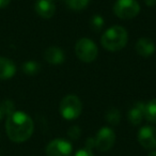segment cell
<instances>
[{
    "label": "cell",
    "mask_w": 156,
    "mask_h": 156,
    "mask_svg": "<svg viewBox=\"0 0 156 156\" xmlns=\"http://www.w3.org/2000/svg\"><path fill=\"white\" fill-rule=\"evenodd\" d=\"M33 121L27 113L14 111L5 122L7 135L13 142H24L33 133Z\"/></svg>",
    "instance_id": "cell-1"
},
{
    "label": "cell",
    "mask_w": 156,
    "mask_h": 156,
    "mask_svg": "<svg viewBox=\"0 0 156 156\" xmlns=\"http://www.w3.org/2000/svg\"><path fill=\"white\" fill-rule=\"evenodd\" d=\"M128 35L125 28L121 26H113L103 34L101 42L105 49L109 51H119L125 47Z\"/></svg>",
    "instance_id": "cell-2"
},
{
    "label": "cell",
    "mask_w": 156,
    "mask_h": 156,
    "mask_svg": "<svg viewBox=\"0 0 156 156\" xmlns=\"http://www.w3.org/2000/svg\"><path fill=\"white\" fill-rule=\"evenodd\" d=\"M83 110V105L80 100L76 95L69 94L66 95L60 103V113L65 120L77 119Z\"/></svg>",
    "instance_id": "cell-3"
},
{
    "label": "cell",
    "mask_w": 156,
    "mask_h": 156,
    "mask_svg": "<svg viewBox=\"0 0 156 156\" xmlns=\"http://www.w3.org/2000/svg\"><path fill=\"white\" fill-rule=\"evenodd\" d=\"M75 52L81 61L89 63L96 59L98 55V49L92 40L83 37L77 41L75 45Z\"/></svg>",
    "instance_id": "cell-4"
},
{
    "label": "cell",
    "mask_w": 156,
    "mask_h": 156,
    "mask_svg": "<svg viewBox=\"0 0 156 156\" xmlns=\"http://www.w3.org/2000/svg\"><path fill=\"white\" fill-rule=\"evenodd\" d=\"M113 12L121 20H130L139 14L140 5L136 0H117L113 5Z\"/></svg>",
    "instance_id": "cell-5"
},
{
    "label": "cell",
    "mask_w": 156,
    "mask_h": 156,
    "mask_svg": "<svg viewBox=\"0 0 156 156\" xmlns=\"http://www.w3.org/2000/svg\"><path fill=\"white\" fill-rule=\"evenodd\" d=\"M95 147L101 152L109 151L115 142V134L110 127H102L94 139Z\"/></svg>",
    "instance_id": "cell-6"
},
{
    "label": "cell",
    "mask_w": 156,
    "mask_h": 156,
    "mask_svg": "<svg viewBox=\"0 0 156 156\" xmlns=\"http://www.w3.org/2000/svg\"><path fill=\"white\" fill-rule=\"evenodd\" d=\"M73 147L64 139H55L47 144L45 153L47 156H71Z\"/></svg>",
    "instance_id": "cell-7"
},
{
    "label": "cell",
    "mask_w": 156,
    "mask_h": 156,
    "mask_svg": "<svg viewBox=\"0 0 156 156\" xmlns=\"http://www.w3.org/2000/svg\"><path fill=\"white\" fill-rule=\"evenodd\" d=\"M138 141L141 147L147 150H154L156 147V127L143 126L138 132Z\"/></svg>",
    "instance_id": "cell-8"
},
{
    "label": "cell",
    "mask_w": 156,
    "mask_h": 156,
    "mask_svg": "<svg viewBox=\"0 0 156 156\" xmlns=\"http://www.w3.org/2000/svg\"><path fill=\"white\" fill-rule=\"evenodd\" d=\"M34 9L42 18H51L56 12V5L52 0H37Z\"/></svg>",
    "instance_id": "cell-9"
},
{
    "label": "cell",
    "mask_w": 156,
    "mask_h": 156,
    "mask_svg": "<svg viewBox=\"0 0 156 156\" xmlns=\"http://www.w3.org/2000/svg\"><path fill=\"white\" fill-rule=\"evenodd\" d=\"M145 112V104L142 102H137L132 106L127 113L128 121L133 125H139L144 118Z\"/></svg>",
    "instance_id": "cell-10"
},
{
    "label": "cell",
    "mask_w": 156,
    "mask_h": 156,
    "mask_svg": "<svg viewBox=\"0 0 156 156\" xmlns=\"http://www.w3.org/2000/svg\"><path fill=\"white\" fill-rule=\"evenodd\" d=\"M136 51L141 57L147 58V57L152 56L155 51V44L151 39L141 37L136 43Z\"/></svg>",
    "instance_id": "cell-11"
},
{
    "label": "cell",
    "mask_w": 156,
    "mask_h": 156,
    "mask_svg": "<svg viewBox=\"0 0 156 156\" xmlns=\"http://www.w3.org/2000/svg\"><path fill=\"white\" fill-rule=\"evenodd\" d=\"M16 73V66L10 59L0 57V79L5 80L12 78Z\"/></svg>",
    "instance_id": "cell-12"
},
{
    "label": "cell",
    "mask_w": 156,
    "mask_h": 156,
    "mask_svg": "<svg viewBox=\"0 0 156 156\" xmlns=\"http://www.w3.org/2000/svg\"><path fill=\"white\" fill-rule=\"evenodd\" d=\"M44 58L50 64H61L64 62V52L59 47H49L45 50Z\"/></svg>",
    "instance_id": "cell-13"
},
{
    "label": "cell",
    "mask_w": 156,
    "mask_h": 156,
    "mask_svg": "<svg viewBox=\"0 0 156 156\" xmlns=\"http://www.w3.org/2000/svg\"><path fill=\"white\" fill-rule=\"evenodd\" d=\"M144 118L151 123H156V98L145 104Z\"/></svg>",
    "instance_id": "cell-14"
},
{
    "label": "cell",
    "mask_w": 156,
    "mask_h": 156,
    "mask_svg": "<svg viewBox=\"0 0 156 156\" xmlns=\"http://www.w3.org/2000/svg\"><path fill=\"white\" fill-rule=\"evenodd\" d=\"M105 118H106V121L109 124H111V125H118L120 122L121 115H120V111L117 108H109L106 111Z\"/></svg>",
    "instance_id": "cell-15"
},
{
    "label": "cell",
    "mask_w": 156,
    "mask_h": 156,
    "mask_svg": "<svg viewBox=\"0 0 156 156\" xmlns=\"http://www.w3.org/2000/svg\"><path fill=\"white\" fill-rule=\"evenodd\" d=\"M41 69V65L39 63L34 62V61H28V62L23 64V71L25 74L29 76H33L37 74Z\"/></svg>",
    "instance_id": "cell-16"
},
{
    "label": "cell",
    "mask_w": 156,
    "mask_h": 156,
    "mask_svg": "<svg viewBox=\"0 0 156 156\" xmlns=\"http://www.w3.org/2000/svg\"><path fill=\"white\" fill-rule=\"evenodd\" d=\"M64 1L67 7L74 11L83 10L90 2V0H64Z\"/></svg>",
    "instance_id": "cell-17"
},
{
    "label": "cell",
    "mask_w": 156,
    "mask_h": 156,
    "mask_svg": "<svg viewBox=\"0 0 156 156\" xmlns=\"http://www.w3.org/2000/svg\"><path fill=\"white\" fill-rule=\"evenodd\" d=\"M104 26V18L101 15H93L90 20V27L93 31L98 32Z\"/></svg>",
    "instance_id": "cell-18"
},
{
    "label": "cell",
    "mask_w": 156,
    "mask_h": 156,
    "mask_svg": "<svg viewBox=\"0 0 156 156\" xmlns=\"http://www.w3.org/2000/svg\"><path fill=\"white\" fill-rule=\"evenodd\" d=\"M0 109L2 111L3 115H11L12 113L15 111V107H14V104L12 101H9V100H5L3 101L1 104H0Z\"/></svg>",
    "instance_id": "cell-19"
},
{
    "label": "cell",
    "mask_w": 156,
    "mask_h": 156,
    "mask_svg": "<svg viewBox=\"0 0 156 156\" xmlns=\"http://www.w3.org/2000/svg\"><path fill=\"white\" fill-rule=\"evenodd\" d=\"M80 135V129L77 127V126H73V127L69 128V136L73 139H77Z\"/></svg>",
    "instance_id": "cell-20"
},
{
    "label": "cell",
    "mask_w": 156,
    "mask_h": 156,
    "mask_svg": "<svg viewBox=\"0 0 156 156\" xmlns=\"http://www.w3.org/2000/svg\"><path fill=\"white\" fill-rule=\"evenodd\" d=\"M75 156H94L92 153L91 149H88V147H83V149L77 151V153L75 154Z\"/></svg>",
    "instance_id": "cell-21"
},
{
    "label": "cell",
    "mask_w": 156,
    "mask_h": 156,
    "mask_svg": "<svg viewBox=\"0 0 156 156\" xmlns=\"http://www.w3.org/2000/svg\"><path fill=\"white\" fill-rule=\"evenodd\" d=\"M10 2H11V0H0V9L7 8Z\"/></svg>",
    "instance_id": "cell-22"
},
{
    "label": "cell",
    "mask_w": 156,
    "mask_h": 156,
    "mask_svg": "<svg viewBox=\"0 0 156 156\" xmlns=\"http://www.w3.org/2000/svg\"><path fill=\"white\" fill-rule=\"evenodd\" d=\"M145 3L150 7H154L156 5V0H145Z\"/></svg>",
    "instance_id": "cell-23"
},
{
    "label": "cell",
    "mask_w": 156,
    "mask_h": 156,
    "mask_svg": "<svg viewBox=\"0 0 156 156\" xmlns=\"http://www.w3.org/2000/svg\"><path fill=\"white\" fill-rule=\"evenodd\" d=\"M149 156H156V152L155 151H152L151 153L149 154Z\"/></svg>",
    "instance_id": "cell-24"
},
{
    "label": "cell",
    "mask_w": 156,
    "mask_h": 156,
    "mask_svg": "<svg viewBox=\"0 0 156 156\" xmlns=\"http://www.w3.org/2000/svg\"><path fill=\"white\" fill-rule=\"evenodd\" d=\"M5 117V115H3V113H2V111H1V109H0V120L2 119V118Z\"/></svg>",
    "instance_id": "cell-25"
}]
</instances>
